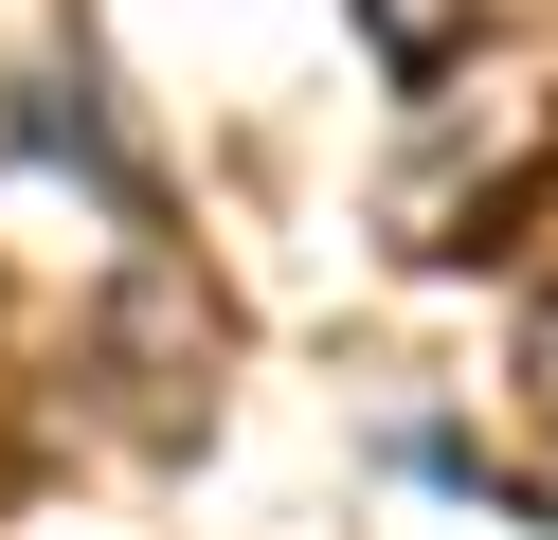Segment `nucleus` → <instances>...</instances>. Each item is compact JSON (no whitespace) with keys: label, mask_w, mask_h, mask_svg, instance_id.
Returning a JSON list of instances; mask_svg holds the SVG:
<instances>
[{"label":"nucleus","mask_w":558,"mask_h":540,"mask_svg":"<svg viewBox=\"0 0 558 540\" xmlns=\"http://www.w3.org/2000/svg\"><path fill=\"white\" fill-rule=\"evenodd\" d=\"M378 55H397V72H433V55H450V0H378Z\"/></svg>","instance_id":"1"},{"label":"nucleus","mask_w":558,"mask_h":540,"mask_svg":"<svg viewBox=\"0 0 558 540\" xmlns=\"http://www.w3.org/2000/svg\"><path fill=\"white\" fill-rule=\"evenodd\" d=\"M522 360H541V396H558V307H541V343H522Z\"/></svg>","instance_id":"2"}]
</instances>
